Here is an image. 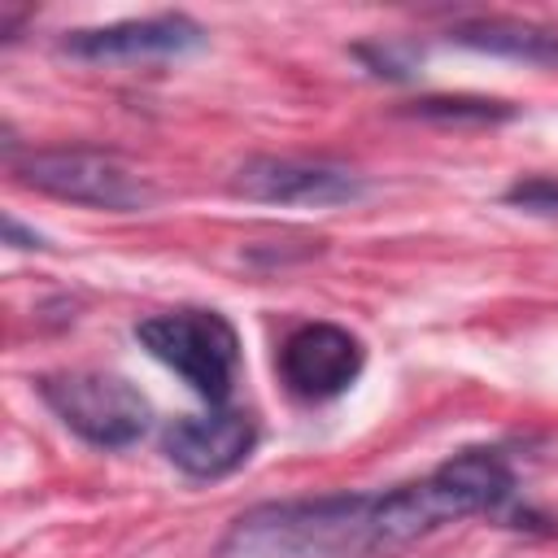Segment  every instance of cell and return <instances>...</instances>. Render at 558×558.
Listing matches in <instances>:
<instances>
[{
  "instance_id": "obj_7",
  "label": "cell",
  "mask_w": 558,
  "mask_h": 558,
  "mask_svg": "<svg viewBox=\"0 0 558 558\" xmlns=\"http://www.w3.org/2000/svg\"><path fill=\"white\" fill-rule=\"evenodd\" d=\"M235 192L266 205H353L366 196V183L327 161L296 157H248L235 170Z\"/></svg>"
},
{
  "instance_id": "obj_5",
  "label": "cell",
  "mask_w": 558,
  "mask_h": 558,
  "mask_svg": "<svg viewBox=\"0 0 558 558\" xmlns=\"http://www.w3.org/2000/svg\"><path fill=\"white\" fill-rule=\"evenodd\" d=\"M13 174L70 205H92V209H113L131 214L153 201V187L113 153L100 148H35L13 161Z\"/></svg>"
},
{
  "instance_id": "obj_6",
  "label": "cell",
  "mask_w": 558,
  "mask_h": 558,
  "mask_svg": "<svg viewBox=\"0 0 558 558\" xmlns=\"http://www.w3.org/2000/svg\"><path fill=\"white\" fill-rule=\"evenodd\" d=\"M362 340L336 323H305L279 349V375L301 401L340 397L362 375Z\"/></svg>"
},
{
  "instance_id": "obj_1",
  "label": "cell",
  "mask_w": 558,
  "mask_h": 558,
  "mask_svg": "<svg viewBox=\"0 0 558 558\" xmlns=\"http://www.w3.org/2000/svg\"><path fill=\"white\" fill-rule=\"evenodd\" d=\"M371 493L266 501L231 523L218 558H362L375 554Z\"/></svg>"
},
{
  "instance_id": "obj_9",
  "label": "cell",
  "mask_w": 558,
  "mask_h": 558,
  "mask_svg": "<svg viewBox=\"0 0 558 558\" xmlns=\"http://www.w3.org/2000/svg\"><path fill=\"white\" fill-rule=\"evenodd\" d=\"M201 44H205V31L187 13H157V17H131L96 31H74L61 39V52L78 61H144V57H179Z\"/></svg>"
},
{
  "instance_id": "obj_3",
  "label": "cell",
  "mask_w": 558,
  "mask_h": 558,
  "mask_svg": "<svg viewBox=\"0 0 558 558\" xmlns=\"http://www.w3.org/2000/svg\"><path fill=\"white\" fill-rule=\"evenodd\" d=\"M135 340L209 405H222L231 397L240 366V336L218 310L153 314L135 323Z\"/></svg>"
},
{
  "instance_id": "obj_10",
  "label": "cell",
  "mask_w": 558,
  "mask_h": 558,
  "mask_svg": "<svg viewBox=\"0 0 558 558\" xmlns=\"http://www.w3.org/2000/svg\"><path fill=\"white\" fill-rule=\"evenodd\" d=\"M453 44H466L475 52L510 57V61H532V65H558V31L536 26V22H514V17H480L462 22L449 31Z\"/></svg>"
},
{
  "instance_id": "obj_8",
  "label": "cell",
  "mask_w": 558,
  "mask_h": 558,
  "mask_svg": "<svg viewBox=\"0 0 558 558\" xmlns=\"http://www.w3.org/2000/svg\"><path fill=\"white\" fill-rule=\"evenodd\" d=\"M257 445V423L240 410H214V414H192V418H174L161 432V449L166 458L192 475V480H222L235 466L248 462Z\"/></svg>"
},
{
  "instance_id": "obj_12",
  "label": "cell",
  "mask_w": 558,
  "mask_h": 558,
  "mask_svg": "<svg viewBox=\"0 0 558 558\" xmlns=\"http://www.w3.org/2000/svg\"><path fill=\"white\" fill-rule=\"evenodd\" d=\"M506 201L510 205H523L532 214H558V179H545V174L523 179V183H514L506 192Z\"/></svg>"
},
{
  "instance_id": "obj_11",
  "label": "cell",
  "mask_w": 558,
  "mask_h": 558,
  "mask_svg": "<svg viewBox=\"0 0 558 558\" xmlns=\"http://www.w3.org/2000/svg\"><path fill=\"white\" fill-rule=\"evenodd\" d=\"M414 113L432 122H501L510 118V105L488 96H423L414 100Z\"/></svg>"
},
{
  "instance_id": "obj_4",
  "label": "cell",
  "mask_w": 558,
  "mask_h": 558,
  "mask_svg": "<svg viewBox=\"0 0 558 558\" xmlns=\"http://www.w3.org/2000/svg\"><path fill=\"white\" fill-rule=\"evenodd\" d=\"M39 397L74 436H83L87 445H100V449L135 445L153 423L148 397L135 384H126L122 375H105V371L44 375Z\"/></svg>"
},
{
  "instance_id": "obj_13",
  "label": "cell",
  "mask_w": 558,
  "mask_h": 558,
  "mask_svg": "<svg viewBox=\"0 0 558 558\" xmlns=\"http://www.w3.org/2000/svg\"><path fill=\"white\" fill-rule=\"evenodd\" d=\"M4 240H9V244H17V248H39V244H44L35 231H22V222H17V218H4Z\"/></svg>"
},
{
  "instance_id": "obj_2",
  "label": "cell",
  "mask_w": 558,
  "mask_h": 558,
  "mask_svg": "<svg viewBox=\"0 0 558 558\" xmlns=\"http://www.w3.org/2000/svg\"><path fill=\"white\" fill-rule=\"evenodd\" d=\"M510 493H514V471L506 466V458L497 449H466V453L440 462L427 480L401 484L371 501L375 554L401 549L440 523L497 510Z\"/></svg>"
}]
</instances>
